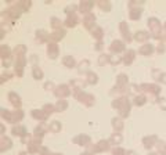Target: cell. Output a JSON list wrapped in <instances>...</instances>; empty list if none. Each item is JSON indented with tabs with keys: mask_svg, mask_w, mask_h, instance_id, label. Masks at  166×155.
I'll return each mask as SVG.
<instances>
[{
	"mask_svg": "<svg viewBox=\"0 0 166 155\" xmlns=\"http://www.w3.org/2000/svg\"><path fill=\"white\" fill-rule=\"evenodd\" d=\"M112 107L118 108L120 112H122V116H127L129 115V111H130V105L127 103L126 98H120V100H115L112 103Z\"/></svg>",
	"mask_w": 166,
	"mask_h": 155,
	"instance_id": "cell-1",
	"label": "cell"
},
{
	"mask_svg": "<svg viewBox=\"0 0 166 155\" xmlns=\"http://www.w3.org/2000/svg\"><path fill=\"white\" fill-rule=\"evenodd\" d=\"M148 26H150V31H151L155 36H158L161 33V24L156 18H150L148 19Z\"/></svg>",
	"mask_w": 166,
	"mask_h": 155,
	"instance_id": "cell-2",
	"label": "cell"
},
{
	"mask_svg": "<svg viewBox=\"0 0 166 155\" xmlns=\"http://www.w3.org/2000/svg\"><path fill=\"white\" fill-rule=\"evenodd\" d=\"M76 97L79 98L82 103H86L87 105H93L94 104V97H93V96H90V94L80 93V94H76Z\"/></svg>",
	"mask_w": 166,
	"mask_h": 155,
	"instance_id": "cell-3",
	"label": "cell"
},
{
	"mask_svg": "<svg viewBox=\"0 0 166 155\" xmlns=\"http://www.w3.org/2000/svg\"><path fill=\"white\" fill-rule=\"evenodd\" d=\"M47 54L50 55V58H57L58 57V46L55 43H50L47 47Z\"/></svg>",
	"mask_w": 166,
	"mask_h": 155,
	"instance_id": "cell-4",
	"label": "cell"
},
{
	"mask_svg": "<svg viewBox=\"0 0 166 155\" xmlns=\"http://www.w3.org/2000/svg\"><path fill=\"white\" fill-rule=\"evenodd\" d=\"M119 29H120V32H122L123 37H125V40H127V42H130V40H132V36H130V32H129V28H127L126 22H120Z\"/></svg>",
	"mask_w": 166,
	"mask_h": 155,
	"instance_id": "cell-5",
	"label": "cell"
},
{
	"mask_svg": "<svg viewBox=\"0 0 166 155\" xmlns=\"http://www.w3.org/2000/svg\"><path fill=\"white\" fill-rule=\"evenodd\" d=\"M111 50L114 51V53H120V51L125 50V46H123V43L120 40H114L111 44Z\"/></svg>",
	"mask_w": 166,
	"mask_h": 155,
	"instance_id": "cell-6",
	"label": "cell"
},
{
	"mask_svg": "<svg viewBox=\"0 0 166 155\" xmlns=\"http://www.w3.org/2000/svg\"><path fill=\"white\" fill-rule=\"evenodd\" d=\"M8 100L11 101V104L14 105V107H19V105H21V98H19V96L17 93H14V91H11V93L8 94Z\"/></svg>",
	"mask_w": 166,
	"mask_h": 155,
	"instance_id": "cell-7",
	"label": "cell"
},
{
	"mask_svg": "<svg viewBox=\"0 0 166 155\" xmlns=\"http://www.w3.org/2000/svg\"><path fill=\"white\" fill-rule=\"evenodd\" d=\"M55 94H57L58 97H65V96H69V94H71V91H69L68 86L62 85V86H58L57 87V91H55Z\"/></svg>",
	"mask_w": 166,
	"mask_h": 155,
	"instance_id": "cell-8",
	"label": "cell"
},
{
	"mask_svg": "<svg viewBox=\"0 0 166 155\" xmlns=\"http://www.w3.org/2000/svg\"><path fill=\"white\" fill-rule=\"evenodd\" d=\"M154 51V46L152 44H144V46L140 49V54L143 55H150Z\"/></svg>",
	"mask_w": 166,
	"mask_h": 155,
	"instance_id": "cell-9",
	"label": "cell"
},
{
	"mask_svg": "<svg viewBox=\"0 0 166 155\" xmlns=\"http://www.w3.org/2000/svg\"><path fill=\"white\" fill-rule=\"evenodd\" d=\"M62 64H64L65 67H68V68H72L73 65H75V60H73L71 55H65V57L62 58Z\"/></svg>",
	"mask_w": 166,
	"mask_h": 155,
	"instance_id": "cell-10",
	"label": "cell"
},
{
	"mask_svg": "<svg viewBox=\"0 0 166 155\" xmlns=\"http://www.w3.org/2000/svg\"><path fill=\"white\" fill-rule=\"evenodd\" d=\"M148 37H150V35H148L145 31H140V32L136 33V36H134V39L138 40V42H144V40H147Z\"/></svg>",
	"mask_w": 166,
	"mask_h": 155,
	"instance_id": "cell-11",
	"label": "cell"
},
{
	"mask_svg": "<svg viewBox=\"0 0 166 155\" xmlns=\"http://www.w3.org/2000/svg\"><path fill=\"white\" fill-rule=\"evenodd\" d=\"M49 129H50V132H53V133H57V132H60V130H61V123L58 122V121H54V122L50 123Z\"/></svg>",
	"mask_w": 166,
	"mask_h": 155,
	"instance_id": "cell-12",
	"label": "cell"
},
{
	"mask_svg": "<svg viewBox=\"0 0 166 155\" xmlns=\"http://www.w3.org/2000/svg\"><path fill=\"white\" fill-rule=\"evenodd\" d=\"M32 116L36 119H40V121H44L47 118L46 114H43V111H39V109H33L32 111Z\"/></svg>",
	"mask_w": 166,
	"mask_h": 155,
	"instance_id": "cell-13",
	"label": "cell"
},
{
	"mask_svg": "<svg viewBox=\"0 0 166 155\" xmlns=\"http://www.w3.org/2000/svg\"><path fill=\"white\" fill-rule=\"evenodd\" d=\"M76 22H78V18H76V14H71L68 15V18H67V21H65V24L68 26H75Z\"/></svg>",
	"mask_w": 166,
	"mask_h": 155,
	"instance_id": "cell-14",
	"label": "cell"
},
{
	"mask_svg": "<svg viewBox=\"0 0 166 155\" xmlns=\"http://www.w3.org/2000/svg\"><path fill=\"white\" fill-rule=\"evenodd\" d=\"M134 54H136V53H134L133 50H129L126 53V55H125V58H123V62H125V64H130V62L134 60Z\"/></svg>",
	"mask_w": 166,
	"mask_h": 155,
	"instance_id": "cell-15",
	"label": "cell"
},
{
	"mask_svg": "<svg viewBox=\"0 0 166 155\" xmlns=\"http://www.w3.org/2000/svg\"><path fill=\"white\" fill-rule=\"evenodd\" d=\"M73 141H75V143H80V144H86V143H89V141H90V137L80 134V136L75 137V139H73Z\"/></svg>",
	"mask_w": 166,
	"mask_h": 155,
	"instance_id": "cell-16",
	"label": "cell"
},
{
	"mask_svg": "<svg viewBox=\"0 0 166 155\" xmlns=\"http://www.w3.org/2000/svg\"><path fill=\"white\" fill-rule=\"evenodd\" d=\"M91 7H93V3H91V1H82V3H80V10H82L83 13H89Z\"/></svg>",
	"mask_w": 166,
	"mask_h": 155,
	"instance_id": "cell-17",
	"label": "cell"
},
{
	"mask_svg": "<svg viewBox=\"0 0 166 155\" xmlns=\"http://www.w3.org/2000/svg\"><path fill=\"white\" fill-rule=\"evenodd\" d=\"M13 133L18 134V136H24V134H26V129L24 126H14L13 127Z\"/></svg>",
	"mask_w": 166,
	"mask_h": 155,
	"instance_id": "cell-18",
	"label": "cell"
},
{
	"mask_svg": "<svg viewBox=\"0 0 166 155\" xmlns=\"http://www.w3.org/2000/svg\"><path fill=\"white\" fill-rule=\"evenodd\" d=\"M94 21H96L94 15L93 14H87V17L84 18V25H86V28H90V26L94 24Z\"/></svg>",
	"mask_w": 166,
	"mask_h": 155,
	"instance_id": "cell-19",
	"label": "cell"
},
{
	"mask_svg": "<svg viewBox=\"0 0 166 155\" xmlns=\"http://www.w3.org/2000/svg\"><path fill=\"white\" fill-rule=\"evenodd\" d=\"M141 89H148L147 91H152V93H158L159 87L156 85H141Z\"/></svg>",
	"mask_w": 166,
	"mask_h": 155,
	"instance_id": "cell-20",
	"label": "cell"
},
{
	"mask_svg": "<svg viewBox=\"0 0 166 155\" xmlns=\"http://www.w3.org/2000/svg\"><path fill=\"white\" fill-rule=\"evenodd\" d=\"M112 126H114L116 130H118V132H119V130L123 129V123H122V121H120V119L114 118V119H112Z\"/></svg>",
	"mask_w": 166,
	"mask_h": 155,
	"instance_id": "cell-21",
	"label": "cell"
},
{
	"mask_svg": "<svg viewBox=\"0 0 166 155\" xmlns=\"http://www.w3.org/2000/svg\"><path fill=\"white\" fill-rule=\"evenodd\" d=\"M126 83H127V76L125 75V73H120V75L118 76L116 85H118V86H123V85H126Z\"/></svg>",
	"mask_w": 166,
	"mask_h": 155,
	"instance_id": "cell-22",
	"label": "cell"
},
{
	"mask_svg": "<svg viewBox=\"0 0 166 155\" xmlns=\"http://www.w3.org/2000/svg\"><path fill=\"white\" fill-rule=\"evenodd\" d=\"M33 78L35 79H42L43 78V72L39 67H33Z\"/></svg>",
	"mask_w": 166,
	"mask_h": 155,
	"instance_id": "cell-23",
	"label": "cell"
},
{
	"mask_svg": "<svg viewBox=\"0 0 166 155\" xmlns=\"http://www.w3.org/2000/svg\"><path fill=\"white\" fill-rule=\"evenodd\" d=\"M64 35H65L64 31H57V32H54L53 35H50V39H53V40H60V39H62V37H64Z\"/></svg>",
	"mask_w": 166,
	"mask_h": 155,
	"instance_id": "cell-24",
	"label": "cell"
},
{
	"mask_svg": "<svg viewBox=\"0 0 166 155\" xmlns=\"http://www.w3.org/2000/svg\"><path fill=\"white\" fill-rule=\"evenodd\" d=\"M67 107H68V103L64 100H60L57 103V105H55V108H57V111H64V109H67Z\"/></svg>",
	"mask_w": 166,
	"mask_h": 155,
	"instance_id": "cell-25",
	"label": "cell"
},
{
	"mask_svg": "<svg viewBox=\"0 0 166 155\" xmlns=\"http://www.w3.org/2000/svg\"><path fill=\"white\" fill-rule=\"evenodd\" d=\"M107 62H111V57H109V55H107V54L100 55V58H98V64L104 65V64H107Z\"/></svg>",
	"mask_w": 166,
	"mask_h": 155,
	"instance_id": "cell-26",
	"label": "cell"
},
{
	"mask_svg": "<svg viewBox=\"0 0 166 155\" xmlns=\"http://www.w3.org/2000/svg\"><path fill=\"white\" fill-rule=\"evenodd\" d=\"M141 17V10H138V8H136V10H132V13H130V18L132 19H137Z\"/></svg>",
	"mask_w": 166,
	"mask_h": 155,
	"instance_id": "cell-27",
	"label": "cell"
},
{
	"mask_svg": "<svg viewBox=\"0 0 166 155\" xmlns=\"http://www.w3.org/2000/svg\"><path fill=\"white\" fill-rule=\"evenodd\" d=\"M1 57H3V60L10 57V49L7 46H1Z\"/></svg>",
	"mask_w": 166,
	"mask_h": 155,
	"instance_id": "cell-28",
	"label": "cell"
},
{
	"mask_svg": "<svg viewBox=\"0 0 166 155\" xmlns=\"http://www.w3.org/2000/svg\"><path fill=\"white\" fill-rule=\"evenodd\" d=\"M87 79H89V83H91V85H93V83H97V75H96V73H93V72H89L87 73Z\"/></svg>",
	"mask_w": 166,
	"mask_h": 155,
	"instance_id": "cell-29",
	"label": "cell"
},
{
	"mask_svg": "<svg viewBox=\"0 0 166 155\" xmlns=\"http://www.w3.org/2000/svg\"><path fill=\"white\" fill-rule=\"evenodd\" d=\"M156 140V137L155 136H152V137H145L144 139V144H145V147H151L152 145V143Z\"/></svg>",
	"mask_w": 166,
	"mask_h": 155,
	"instance_id": "cell-30",
	"label": "cell"
},
{
	"mask_svg": "<svg viewBox=\"0 0 166 155\" xmlns=\"http://www.w3.org/2000/svg\"><path fill=\"white\" fill-rule=\"evenodd\" d=\"M145 101H147V100H145L144 96H137V97L134 98V104H136V105H143Z\"/></svg>",
	"mask_w": 166,
	"mask_h": 155,
	"instance_id": "cell-31",
	"label": "cell"
},
{
	"mask_svg": "<svg viewBox=\"0 0 166 155\" xmlns=\"http://www.w3.org/2000/svg\"><path fill=\"white\" fill-rule=\"evenodd\" d=\"M93 36H96L97 39H101V36H102V31L100 28H97V26H94V29H93Z\"/></svg>",
	"mask_w": 166,
	"mask_h": 155,
	"instance_id": "cell-32",
	"label": "cell"
},
{
	"mask_svg": "<svg viewBox=\"0 0 166 155\" xmlns=\"http://www.w3.org/2000/svg\"><path fill=\"white\" fill-rule=\"evenodd\" d=\"M107 148H108V141L102 140V141H100V143H98V147H97V150H100V151H102V150H107Z\"/></svg>",
	"mask_w": 166,
	"mask_h": 155,
	"instance_id": "cell-33",
	"label": "cell"
},
{
	"mask_svg": "<svg viewBox=\"0 0 166 155\" xmlns=\"http://www.w3.org/2000/svg\"><path fill=\"white\" fill-rule=\"evenodd\" d=\"M43 109L46 111V115H50V114H53V111H54V107L50 105V104H46L43 107Z\"/></svg>",
	"mask_w": 166,
	"mask_h": 155,
	"instance_id": "cell-34",
	"label": "cell"
},
{
	"mask_svg": "<svg viewBox=\"0 0 166 155\" xmlns=\"http://www.w3.org/2000/svg\"><path fill=\"white\" fill-rule=\"evenodd\" d=\"M98 4H100V7H101L102 10H107V11L111 10V4H109L108 1H105V3H104V1H100Z\"/></svg>",
	"mask_w": 166,
	"mask_h": 155,
	"instance_id": "cell-35",
	"label": "cell"
},
{
	"mask_svg": "<svg viewBox=\"0 0 166 155\" xmlns=\"http://www.w3.org/2000/svg\"><path fill=\"white\" fill-rule=\"evenodd\" d=\"M87 67H89V61L80 62V65H79V72H83V71H86Z\"/></svg>",
	"mask_w": 166,
	"mask_h": 155,
	"instance_id": "cell-36",
	"label": "cell"
},
{
	"mask_svg": "<svg viewBox=\"0 0 166 155\" xmlns=\"http://www.w3.org/2000/svg\"><path fill=\"white\" fill-rule=\"evenodd\" d=\"M111 140L114 141V143H120V141H122V137H120V134H114Z\"/></svg>",
	"mask_w": 166,
	"mask_h": 155,
	"instance_id": "cell-37",
	"label": "cell"
},
{
	"mask_svg": "<svg viewBox=\"0 0 166 155\" xmlns=\"http://www.w3.org/2000/svg\"><path fill=\"white\" fill-rule=\"evenodd\" d=\"M51 22H54V24H53L54 28H60V26H61V22H60V19H57V18H51Z\"/></svg>",
	"mask_w": 166,
	"mask_h": 155,
	"instance_id": "cell-38",
	"label": "cell"
},
{
	"mask_svg": "<svg viewBox=\"0 0 166 155\" xmlns=\"http://www.w3.org/2000/svg\"><path fill=\"white\" fill-rule=\"evenodd\" d=\"M158 80H161L162 83H166V73H161L159 75V79Z\"/></svg>",
	"mask_w": 166,
	"mask_h": 155,
	"instance_id": "cell-39",
	"label": "cell"
},
{
	"mask_svg": "<svg viewBox=\"0 0 166 155\" xmlns=\"http://www.w3.org/2000/svg\"><path fill=\"white\" fill-rule=\"evenodd\" d=\"M114 155H123V150H120V148L115 150V151H114Z\"/></svg>",
	"mask_w": 166,
	"mask_h": 155,
	"instance_id": "cell-40",
	"label": "cell"
},
{
	"mask_svg": "<svg viewBox=\"0 0 166 155\" xmlns=\"http://www.w3.org/2000/svg\"><path fill=\"white\" fill-rule=\"evenodd\" d=\"M111 62L112 64H119L120 62V58L118 57V58H111Z\"/></svg>",
	"mask_w": 166,
	"mask_h": 155,
	"instance_id": "cell-41",
	"label": "cell"
},
{
	"mask_svg": "<svg viewBox=\"0 0 166 155\" xmlns=\"http://www.w3.org/2000/svg\"><path fill=\"white\" fill-rule=\"evenodd\" d=\"M161 148L163 150V152H166V144L165 143H159V150H161Z\"/></svg>",
	"mask_w": 166,
	"mask_h": 155,
	"instance_id": "cell-42",
	"label": "cell"
},
{
	"mask_svg": "<svg viewBox=\"0 0 166 155\" xmlns=\"http://www.w3.org/2000/svg\"><path fill=\"white\" fill-rule=\"evenodd\" d=\"M159 104H161V107H162L163 109H166V100H161V103H159Z\"/></svg>",
	"mask_w": 166,
	"mask_h": 155,
	"instance_id": "cell-43",
	"label": "cell"
},
{
	"mask_svg": "<svg viewBox=\"0 0 166 155\" xmlns=\"http://www.w3.org/2000/svg\"><path fill=\"white\" fill-rule=\"evenodd\" d=\"M44 87H46V89H51V87H53V83H49V82H47L46 85H44Z\"/></svg>",
	"mask_w": 166,
	"mask_h": 155,
	"instance_id": "cell-44",
	"label": "cell"
}]
</instances>
